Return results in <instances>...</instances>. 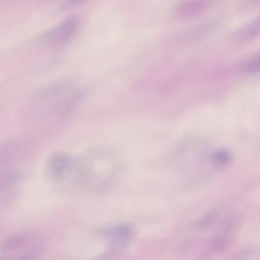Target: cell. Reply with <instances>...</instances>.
<instances>
[{"label": "cell", "mask_w": 260, "mask_h": 260, "mask_svg": "<svg viewBox=\"0 0 260 260\" xmlns=\"http://www.w3.org/2000/svg\"><path fill=\"white\" fill-rule=\"evenodd\" d=\"M107 151L93 147L82 153L85 163L87 189L98 190L104 188L111 179V156Z\"/></svg>", "instance_id": "2"}, {"label": "cell", "mask_w": 260, "mask_h": 260, "mask_svg": "<svg viewBox=\"0 0 260 260\" xmlns=\"http://www.w3.org/2000/svg\"><path fill=\"white\" fill-rule=\"evenodd\" d=\"M77 24V21L74 18L69 19L53 29L48 37H51L53 40H63L74 31Z\"/></svg>", "instance_id": "4"}, {"label": "cell", "mask_w": 260, "mask_h": 260, "mask_svg": "<svg viewBox=\"0 0 260 260\" xmlns=\"http://www.w3.org/2000/svg\"><path fill=\"white\" fill-rule=\"evenodd\" d=\"M104 237L124 241L130 240L135 234V229L129 224H122L104 228L100 231Z\"/></svg>", "instance_id": "3"}, {"label": "cell", "mask_w": 260, "mask_h": 260, "mask_svg": "<svg viewBox=\"0 0 260 260\" xmlns=\"http://www.w3.org/2000/svg\"><path fill=\"white\" fill-rule=\"evenodd\" d=\"M245 68L251 71L260 69V55L249 61L245 65Z\"/></svg>", "instance_id": "5"}, {"label": "cell", "mask_w": 260, "mask_h": 260, "mask_svg": "<svg viewBox=\"0 0 260 260\" xmlns=\"http://www.w3.org/2000/svg\"><path fill=\"white\" fill-rule=\"evenodd\" d=\"M47 180L55 189L70 192L85 189L83 169L80 154L56 151L45 162Z\"/></svg>", "instance_id": "1"}]
</instances>
